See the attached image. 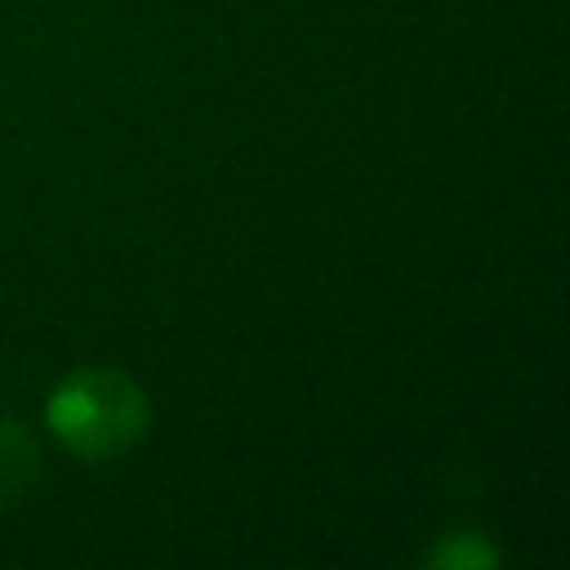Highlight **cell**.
<instances>
[{
  "label": "cell",
  "mask_w": 570,
  "mask_h": 570,
  "mask_svg": "<svg viewBox=\"0 0 570 570\" xmlns=\"http://www.w3.org/2000/svg\"><path fill=\"white\" fill-rule=\"evenodd\" d=\"M432 561H436V566H490L494 552H490L476 534H454L450 543H441V548L432 552Z\"/></svg>",
  "instance_id": "cell-3"
},
{
  "label": "cell",
  "mask_w": 570,
  "mask_h": 570,
  "mask_svg": "<svg viewBox=\"0 0 570 570\" xmlns=\"http://www.w3.org/2000/svg\"><path fill=\"white\" fill-rule=\"evenodd\" d=\"M36 476H40V445H36V436L22 423L0 419V503H13Z\"/></svg>",
  "instance_id": "cell-2"
},
{
  "label": "cell",
  "mask_w": 570,
  "mask_h": 570,
  "mask_svg": "<svg viewBox=\"0 0 570 570\" xmlns=\"http://www.w3.org/2000/svg\"><path fill=\"white\" fill-rule=\"evenodd\" d=\"M45 414L53 436L85 459H111L147 432V396L120 370H80L62 379Z\"/></svg>",
  "instance_id": "cell-1"
}]
</instances>
